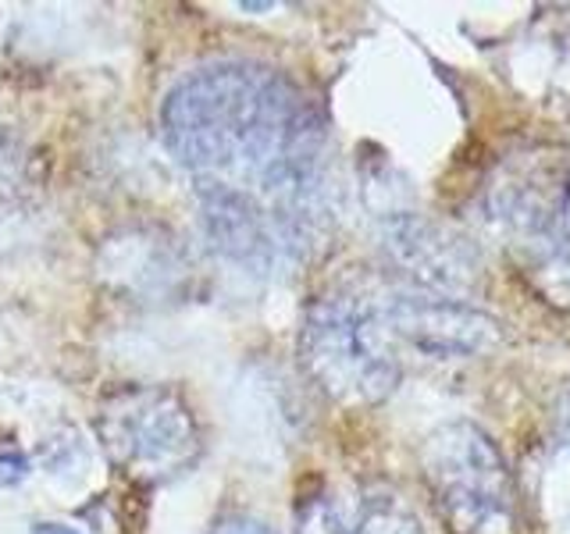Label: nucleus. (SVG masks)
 <instances>
[{"label": "nucleus", "instance_id": "nucleus-4", "mask_svg": "<svg viewBox=\"0 0 570 534\" xmlns=\"http://www.w3.org/2000/svg\"><path fill=\"white\" fill-rule=\"evenodd\" d=\"M97 432L118 467L157 485L189 471L200 456V427L189 403L165 385H125L104 399Z\"/></svg>", "mask_w": 570, "mask_h": 534}, {"label": "nucleus", "instance_id": "nucleus-13", "mask_svg": "<svg viewBox=\"0 0 570 534\" xmlns=\"http://www.w3.org/2000/svg\"><path fill=\"white\" fill-rule=\"evenodd\" d=\"M243 11H272V4H239Z\"/></svg>", "mask_w": 570, "mask_h": 534}, {"label": "nucleus", "instance_id": "nucleus-3", "mask_svg": "<svg viewBox=\"0 0 570 534\" xmlns=\"http://www.w3.org/2000/svg\"><path fill=\"white\" fill-rule=\"evenodd\" d=\"M424 477L453 534H517L510 471L478 424H442L424 442Z\"/></svg>", "mask_w": 570, "mask_h": 534}, {"label": "nucleus", "instance_id": "nucleus-7", "mask_svg": "<svg viewBox=\"0 0 570 534\" xmlns=\"http://www.w3.org/2000/svg\"><path fill=\"white\" fill-rule=\"evenodd\" d=\"M353 534H424V531L417 524V516L403 503H396V498H374V503H367Z\"/></svg>", "mask_w": 570, "mask_h": 534}, {"label": "nucleus", "instance_id": "nucleus-8", "mask_svg": "<svg viewBox=\"0 0 570 534\" xmlns=\"http://www.w3.org/2000/svg\"><path fill=\"white\" fill-rule=\"evenodd\" d=\"M296 534H353L343 521V510L335 506V498L317 492L299 498L296 510Z\"/></svg>", "mask_w": 570, "mask_h": 534}, {"label": "nucleus", "instance_id": "nucleus-11", "mask_svg": "<svg viewBox=\"0 0 570 534\" xmlns=\"http://www.w3.org/2000/svg\"><path fill=\"white\" fill-rule=\"evenodd\" d=\"M557 424H560V438L570 445V388L560 396V406H557Z\"/></svg>", "mask_w": 570, "mask_h": 534}, {"label": "nucleus", "instance_id": "nucleus-1", "mask_svg": "<svg viewBox=\"0 0 570 534\" xmlns=\"http://www.w3.org/2000/svg\"><path fill=\"white\" fill-rule=\"evenodd\" d=\"M160 136L196 189L257 204L299 260L328 214L325 129L275 68L218 61L189 71L160 103Z\"/></svg>", "mask_w": 570, "mask_h": 534}, {"label": "nucleus", "instance_id": "nucleus-12", "mask_svg": "<svg viewBox=\"0 0 570 534\" xmlns=\"http://www.w3.org/2000/svg\"><path fill=\"white\" fill-rule=\"evenodd\" d=\"M32 534H82V531L68 527V524H36Z\"/></svg>", "mask_w": 570, "mask_h": 534}, {"label": "nucleus", "instance_id": "nucleus-6", "mask_svg": "<svg viewBox=\"0 0 570 534\" xmlns=\"http://www.w3.org/2000/svg\"><path fill=\"white\" fill-rule=\"evenodd\" d=\"M382 239L396 267H403L424 289L463 293L474 285L478 264L471 246L442 225L421 218V214L396 210L392 218H385Z\"/></svg>", "mask_w": 570, "mask_h": 534}, {"label": "nucleus", "instance_id": "nucleus-5", "mask_svg": "<svg viewBox=\"0 0 570 534\" xmlns=\"http://www.w3.org/2000/svg\"><path fill=\"white\" fill-rule=\"evenodd\" d=\"M382 314L396 343L414 346L435 360H471L499 343L495 317L453 296L392 293L382 299Z\"/></svg>", "mask_w": 570, "mask_h": 534}, {"label": "nucleus", "instance_id": "nucleus-9", "mask_svg": "<svg viewBox=\"0 0 570 534\" xmlns=\"http://www.w3.org/2000/svg\"><path fill=\"white\" fill-rule=\"evenodd\" d=\"M207 534H275V527H267L264 521L249 513H225L222 521H214Z\"/></svg>", "mask_w": 570, "mask_h": 534}, {"label": "nucleus", "instance_id": "nucleus-10", "mask_svg": "<svg viewBox=\"0 0 570 534\" xmlns=\"http://www.w3.org/2000/svg\"><path fill=\"white\" fill-rule=\"evenodd\" d=\"M29 474V459L22 453H0V485H18Z\"/></svg>", "mask_w": 570, "mask_h": 534}, {"label": "nucleus", "instance_id": "nucleus-2", "mask_svg": "<svg viewBox=\"0 0 570 534\" xmlns=\"http://www.w3.org/2000/svg\"><path fill=\"white\" fill-rule=\"evenodd\" d=\"M299 364L311 382L346 406H374L400 385V349L382 303L335 289L317 296L299 328Z\"/></svg>", "mask_w": 570, "mask_h": 534}]
</instances>
